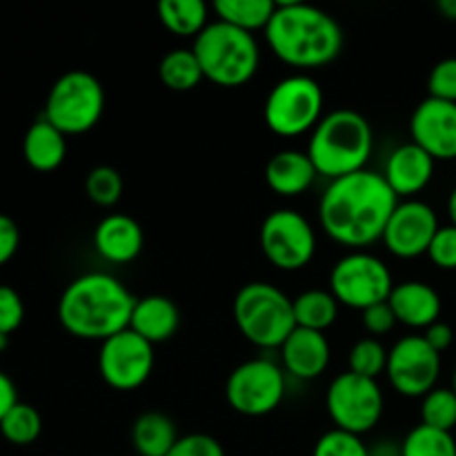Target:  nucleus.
Returning a JSON list of instances; mask_svg holds the SVG:
<instances>
[{"mask_svg":"<svg viewBox=\"0 0 456 456\" xmlns=\"http://www.w3.org/2000/svg\"><path fill=\"white\" fill-rule=\"evenodd\" d=\"M40 432H43V419L38 410L20 401L0 421V435L12 445H31L38 439Z\"/></svg>","mask_w":456,"mask_h":456,"instance_id":"c756f323","label":"nucleus"},{"mask_svg":"<svg viewBox=\"0 0 456 456\" xmlns=\"http://www.w3.org/2000/svg\"><path fill=\"white\" fill-rule=\"evenodd\" d=\"M323 87L307 74H292L270 89L263 105L267 129L281 138H297L314 132L323 118Z\"/></svg>","mask_w":456,"mask_h":456,"instance_id":"6e6552de","label":"nucleus"},{"mask_svg":"<svg viewBox=\"0 0 456 456\" xmlns=\"http://www.w3.org/2000/svg\"><path fill=\"white\" fill-rule=\"evenodd\" d=\"M281 368L298 381H314L328 370L332 350L325 332L297 328L281 346Z\"/></svg>","mask_w":456,"mask_h":456,"instance_id":"f3484780","label":"nucleus"},{"mask_svg":"<svg viewBox=\"0 0 456 456\" xmlns=\"http://www.w3.org/2000/svg\"><path fill=\"white\" fill-rule=\"evenodd\" d=\"M25 321V303L9 285H0V334L12 337Z\"/></svg>","mask_w":456,"mask_h":456,"instance_id":"c9c22d12","label":"nucleus"},{"mask_svg":"<svg viewBox=\"0 0 456 456\" xmlns=\"http://www.w3.org/2000/svg\"><path fill=\"white\" fill-rule=\"evenodd\" d=\"M386 374L396 395L405 399H423L439 381L441 354L430 347L423 334H410L390 347Z\"/></svg>","mask_w":456,"mask_h":456,"instance_id":"4468645a","label":"nucleus"},{"mask_svg":"<svg viewBox=\"0 0 456 456\" xmlns=\"http://www.w3.org/2000/svg\"><path fill=\"white\" fill-rule=\"evenodd\" d=\"M181 328V310L176 303L160 294L136 298L134 305L129 330L150 341L151 346H160L174 338V334Z\"/></svg>","mask_w":456,"mask_h":456,"instance_id":"4be33fe9","label":"nucleus"},{"mask_svg":"<svg viewBox=\"0 0 456 456\" xmlns=\"http://www.w3.org/2000/svg\"><path fill=\"white\" fill-rule=\"evenodd\" d=\"M270 52L294 69H319L338 58L343 29L337 18L323 9L297 0L276 3V12L265 27Z\"/></svg>","mask_w":456,"mask_h":456,"instance_id":"7ed1b4c3","label":"nucleus"},{"mask_svg":"<svg viewBox=\"0 0 456 456\" xmlns=\"http://www.w3.org/2000/svg\"><path fill=\"white\" fill-rule=\"evenodd\" d=\"M436 9L441 12V16L448 18V20H456V0H439Z\"/></svg>","mask_w":456,"mask_h":456,"instance_id":"37998d69","label":"nucleus"},{"mask_svg":"<svg viewBox=\"0 0 456 456\" xmlns=\"http://www.w3.org/2000/svg\"><path fill=\"white\" fill-rule=\"evenodd\" d=\"M212 12L216 13V20L254 34V31H265L276 12V3L274 0H216Z\"/></svg>","mask_w":456,"mask_h":456,"instance_id":"bb28decb","label":"nucleus"},{"mask_svg":"<svg viewBox=\"0 0 456 456\" xmlns=\"http://www.w3.org/2000/svg\"><path fill=\"white\" fill-rule=\"evenodd\" d=\"M428 92L430 98L456 102V58H444L432 67L428 76Z\"/></svg>","mask_w":456,"mask_h":456,"instance_id":"f704fd0d","label":"nucleus"},{"mask_svg":"<svg viewBox=\"0 0 456 456\" xmlns=\"http://www.w3.org/2000/svg\"><path fill=\"white\" fill-rule=\"evenodd\" d=\"M312 456H372L370 448L365 445L363 436L350 435L343 430H328L319 436L314 444Z\"/></svg>","mask_w":456,"mask_h":456,"instance_id":"72a5a7b5","label":"nucleus"},{"mask_svg":"<svg viewBox=\"0 0 456 456\" xmlns=\"http://www.w3.org/2000/svg\"><path fill=\"white\" fill-rule=\"evenodd\" d=\"M439 227V218L430 205L417 199L399 200L381 240L392 256L412 261L428 254Z\"/></svg>","mask_w":456,"mask_h":456,"instance_id":"2eb2a0df","label":"nucleus"},{"mask_svg":"<svg viewBox=\"0 0 456 456\" xmlns=\"http://www.w3.org/2000/svg\"><path fill=\"white\" fill-rule=\"evenodd\" d=\"M22 156L36 172H53L65 163L67 136L40 116L22 138Z\"/></svg>","mask_w":456,"mask_h":456,"instance_id":"5701e85b","label":"nucleus"},{"mask_svg":"<svg viewBox=\"0 0 456 456\" xmlns=\"http://www.w3.org/2000/svg\"><path fill=\"white\" fill-rule=\"evenodd\" d=\"M288 381L285 372L272 359H249L236 365L225 381V399L236 414L261 419L283 403Z\"/></svg>","mask_w":456,"mask_h":456,"instance_id":"9b49d317","label":"nucleus"},{"mask_svg":"<svg viewBox=\"0 0 456 456\" xmlns=\"http://www.w3.org/2000/svg\"><path fill=\"white\" fill-rule=\"evenodd\" d=\"M436 160L414 142L399 145L386 160L383 178L399 199H412L430 185Z\"/></svg>","mask_w":456,"mask_h":456,"instance_id":"6ab92c4d","label":"nucleus"},{"mask_svg":"<svg viewBox=\"0 0 456 456\" xmlns=\"http://www.w3.org/2000/svg\"><path fill=\"white\" fill-rule=\"evenodd\" d=\"M232 314L243 338L261 350H281L297 330L292 298L265 281L243 285L234 297Z\"/></svg>","mask_w":456,"mask_h":456,"instance_id":"423d86ee","label":"nucleus"},{"mask_svg":"<svg viewBox=\"0 0 456 456\" xmlns=\"http://www.w3.org/2000/svg\"><path fill=\"white\" fill-rule=\"evenodd\" d=\"M178 439L176 423L156 410L142 412L132 426V445L141 456H167Z\"/></svg>","mask_w":456,"mask_h":456,"instance_id":"b1692460","label":"nucleus"},{"mask_svg":"<svg viewBox=\"0 0 456 456\" xmlns=\"http://www.w3.org/2000/svg\"><path fill=\"white\" fill-rule=\"evenodd\" d=\"M361 321H363V328L370 337L379 338V337H386L390 334L392 330L396 328V316L392 312L390 303H379V305L368 307V310L361 312Z\"/></svg>","mask_w":456,"mask_h":456,"instance_id":"58836bf2","label":"nucleus"},{"mask_svg":"<svg viewBox=\"0 0 456 456\" xmlns=\"http://www.w3.org/2000/svg\"><path fill=\"white\" fill-rule=\"evenodd\" d=\"M159 78L172 92H191L205 80L196 53L187 47L169 49L159 62Z\"/></svg>","mask_w":456,"mask_h":456,"instance_id":"cd10ccee","label":"nucleus"},{"mask_svg":"<svg viewBox=\"0 0 456 456\" xmlns=\"http://www.w3.org/2000/svg\"><path fill=\"white\" fill-rule=\"evenodd\" d=\"M167 456H227L221 441L205 432L183 435Z\"/></svg>","mask_w":456,"mask_h":456,"instance_id":"4c0bfd02","label":"nucleus"},{"mask_svg":"<svg viewBox=\"0 0 456 456\" xmlns=\"http://www.w3.org/2000/svg\"><path fill=\"white\" fill-rule=\"evenodd\" d=\"M9 347V337H4V334H0V352H4Z\"/></svg>","mask_w":456,"mask_h":456,"instance_id":"a18cd8bd","label":"nucleus"},{"mask_svg":"<svg viewBox=\"0 0 456 456\" xmlns=\"http://www.w3.org/2000/svg\"><path fill=\"white\" fill-rule=\"evenodd\" d=\"M154 346L129 328L102 341L98 350V374L111 390L118 392L145 386L154 372Z\"/></svg>","mask_w":456,"mask_h":456,"instance_id":"ddd939ff","label":"nucleus"},{"mask_svg":"<svg viewBox=\"0 0 456 456\" xmlns=\"http://www.w3.org/2000/svg\"><path fill=\"white\" fill-rule=\"evenodd\" d=\"M448 214H450V225L456 227V187L448 196Z\"/></svg>","mask_w":456,"mask_h":456,"instance_id":"c03bdc74","label":"nucleus"},{"mask_svg":"<svg viewBox=\"0 0 456 456\" xmlns=\"http://www.w3.org/2000/svg\"><path fill=\"white\" fill-rule=\"evenodd\" d=\"M136 297L116 276L87 272L71 281L58 301V321L83 341H107L129 328Z\"/></svg>","mask_w":456,"mask_h":456,"instance_id":"f03ea898","label":"nucleus"},{"mask_svg":"<svg viewBox=\"0 0 456 456\" xmlns=\"http://www.w3.org/2000/svg\"><path fill=\"white\" fill-rule=\"evenodd\" d=\"M423 338H426V341L430 343V347H435L439 354H444V352L452 346L454 330L450 328L448 323H444V321H436L430 328L423 330Z\"/></svg>","mask_w":456,"mask_h":456,"instance_id":"a19ab883","label":"nucleus"},{"mask_svg":"<svg viewBox=\"0 0 456 456\" xmlns=\"http://www.w3.org/2000/svg\"><path fill=\"white\" fill-rule=\"evenodd\" d=\"M319 172L312 165L307 151L301 150H281L267 160L265 183L274 194L283 199L301 196L314 185Z\"/></svg>","mask_w":456,"mask_h":456,"instance_id":"412c9836","label":"nucleus"},{"mask_svg":"<svg viewBox=\"0 0 456 456\" xmlns=\"http://www.w3.org/2000/svg\"><path fill=\"white\" fill-rule=\"evenodd\" d=\"M414 145L426 150L435 160L456 159V102L430 98L419 102L410 118Z\"/></svg>","mask_w":456,"mask_h":456,"instance_id":"dca6fc26","label":"nucleus"},{"mask_svg":"<svg viewBox=\"0 0 456 456\" xmlns=\"http://www.w3.org/2000/svg\"><path fill=\"white\" fill-rule=\"evenodd\" d=\"M399 196L383 174L361 169L330 181L319 200V223L328 239L343 248L363 249L383 239Z\"/></svg>","mask_w":456,"mask_h":456,"instance_id":"f257e3e1","label":"nucleus"},{"mask_svg":"<svg viewBox=\"0 0 456 456\" xmlns=\"http://www.w3.org/2000/svg\"><path fill=\"white\" fill-rule=\"evenodd\" d=\"M401 456H456V439L452 432L419 423L401 441Z\"/></svg>","mask_w":456,"mask_h":456,"instance_id":"c85d7f7f","label":"nucleus"},{"mask_svg":"<svg viewBox=\"0 0 456 456\" xmlns=\"http://www.w3.org/2000/svg\"><path fill=\"white\" fill-rule=\"evenodd\" d=\"M191 52L199 58L205 80L227 89L249 83L261 65L256 36L221 20H212L200 31Z\"/></svg>","mask_w":456,"mask_h":456,"instance_id":"39448f33","label":"nucleus"},{"mask_svg":"<svg viewBox=\"0 0 456 456\" xmlns=\"http://www.w3.org/2000/svg\"><path fill=\"white\" fill-rule=\"evenodd\" d=\"M125 190L123 176L110 165H98L85 176V194L98 208H114Z\"/></svg>","mask_w":456,"mask_h":456,"instance_id":"473e14b6","label":"nucleus"},{"mask_svg":"<svg viewBox=\"0 0 456 456\" xmlns=\"http://www.w3.org/2000/svg\"><path fill=\"white\" fill-rule=\"evenodd\" d=\"M452 390H454V395H456V368H454V374H452Z\"/></svg>","mask_w":456,"mask_h":456,"instance_id":"49530a36","label":"nucleus"},{"mask_svg":"<svg viewBox=\"0 0 456 456\" xmlns=\"http://www.w3.org/2000/svg\"><path fill=\"white\" fill-rule=\"evenodd\" d=\"M390 267L377 254L356 252L346 254L338 258L330 272V292L350 310H368V307L386 303L395 289Z\"/></svg>","mask_w":456,"mask_h":456,"instance_id":"1a4fd4ad","label":"nucleus"},{"mask_svg":"<svg viewBox=\"0 0 456 456\" xmlns=\"http://www.w3.org/2000/svg\"><path fill=\"white\" fill-rule=\"evenodd\" d=\"M307 156L319 176L337 181L365 169L374 151L370 120L354 110H334L321 118L307 142Z\"/></svg>","mask_w":456,"mask_h":456,"instance_id":"20e7f679","label":"nucleus"},{"mask_svg":"<svg viewBox=\"0 0 456 456\" xmlns=\"http://www.w3.org/2000/svg\"><path fill=\"white\" fill-rule=\"evenodd\" d=\"M387 352L379 338L365 337L361 341H356L350 347V354H347V370L359 377L374 379L377 381L381 374H386L387 370Z\"/></svg>","mask_w":456,"mask_h":456,"instance_id":"7c9ffc66","label":"nucleus"},{"mask_svg":"<svg viewBox=\"0 0 456 456\" xmlns=\"http://www.w3.org/2000/svg\"><path fill=\"white\" fill-rule=\"evenodd\" d=\"M18 245H20V230L16 221L7 214H0V267L16 256Z\"/></svg>","mask_w":456,"mask_h":456,"instance_id":"ea45409f","label":"nucleus"},{"mask_svg":"<svg viewBox=\"0 0 456 456\" xmlns=\"http://www.w3.org/2000/svg\"><path fill=\"white\" fill-rule=\"evenodd\" d=\"M292 307L297 328L314 330V332H325L332 328L341 310L330 289H305L297 298H292Z\"/></svg>","mask_w":456,"mask_h":456,"instance_id":"a878e982","label":"nucleus"},{"mask_svg":"<svg viewBox=\"0 0 456 456\" xmlns=\"http://www.w3.org/2000/svg\"><path fill=\"white\" fill-rule=\"evenodd\" d=\"M156 13L160 25L181 38H199L209 25V7L203 0H160Z\"/></svg>","mask_w":456,"mask_h":456,"instance_id":"393cba45","label":"nucleus"},{"mask_svg":"<svg viewBox=\"0 0 456 456\" xmlns=\"http://www.w3.org/2000/svg\"><path fill=\"white\" fill-rule=\"evenodd\" d=\"M386 408L383 390L374 379L346 372L337 374L325 392V410L337 430L363 436L379 426Z\"/></svg>","mask_w":456,"mask_h":456,"instance_id":"9d476101","label":"nucleus"},{"mask_svg":"<svg viewBox=\"0 0 456 456\" xmlns=\"http://www.w3.org/2000/svg\"><path fill=\"white\" fill-rule=\"evenodd\" d=\"M421 423L435 430L452 432L456 428V395L452 387H439L421 399Z\"/></svg>","mask_w":456,"mask_h":456,"instance_id":"2f4dec72","label":"nucleus"},{"mask_svg":"<svg viewBox=\"0 0 456 456\" xmlns=\"http://www.w3.org/2000/svg\"><path fill=\"white\" fill-rule=\"evenodd\" d=\"M263 256L281 272H298L316 254V232L301 212L289 208L274 209L263 218L258 232Z\"/></svg>","mask_w":456,"mask_h":456,"instance_id":"f8f14e48","label":"nucleus"},{"mask_svg":"<svg viewBox=\"0 0 456 456\" xmlns=\"http://www.w3.org/2000/svg\"><path fill=\"white\" fill-rule=\"evenodd\" d=\"M428 258L435 263L439 270H456V227L454 225H441L439 232L432 239L430 249H428Z\"/></svg>","mask_w":456,"mask_h":456,"instance_id":"e433bc0d","label":"nucleus"},{"mask_svg":"<svg viewBox=\"0 0 456 456\" xmlns=\"http://www.w3.org/2000/svg\"><path fill=\"white\" fill-rule=\"evenodd\" d=\"M145 245L141 223L129 214H110L94 230V249L111 265H127L136 261Z\"/></svg>","mask_w":456,"mask_h":456,"instance_id":"a211bd4d","label":"nucleus"},{"mask_svg":"<svg viewBox=\"0 0 456 456\" xmlns=\"http://www.w3.org/2000/svg\"><path fill=\"white\" fill-rule=\"evenodd\" d=\"M387 303L395 312L396 323L412 330H428L439 321L441 310H444L439 292L423 281L396 283Z\"/></svg>","mask_w":456,"mask_h":456,"instance_id":"aec40b11","label":"nucleus"},{"mask_svg":"<svg viewBox=\"0 0 456 456\" xmlns=\"http://www.w3.org/2000/svg\"><path fill=\"white\" fill-rule=\"evenodd\" d=\"M105 114V87L85 69L65 71L52 85L45 101L43 118L49 120L65 136L92 132Z\"/></svg>","mask_w":456,"mask_h":456,"instance_id":"0eeeda50","label":"nucleus"},{"mask_svg":"<svg viewBox=\"0 0 456 456\" xmlns=\"http://www.w3.org/2000/svg\"><path fill=\"white\" fill-rule=\"evenodd\" d=\"M18 403V392H16V383L9 379V374H4L0 370V421L7 417L9 410Z\"/></svg>","mask_w":456,"mask_h":456,"instance_id":"79ce46f5","label":"nucleus"}]
</instances>
